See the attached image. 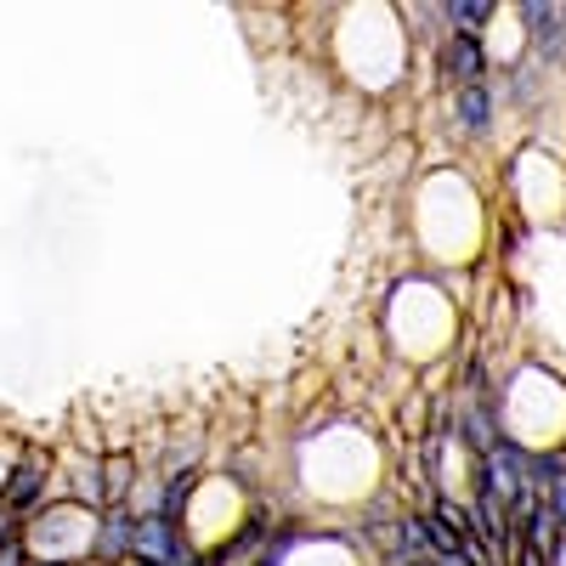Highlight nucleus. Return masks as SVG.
<instances>
[{
	"mask_svg": "<svg viewBox=\"0 0 566 566\" xmlns=\"http://www.w3.org/2000/svg\"><path fill=\"white\" fill-rule=\"evenodd\" d=\"M130 566H142V560H130Z\"/></svg>",
	"mask_w": 566,
	"mask_h": 566,
	"instance_id": "nucleus-12",
	"label": "nucleus"
},
{
	"mask_svg": "<svg viewBox=\"0 0 566 566\" xmlns=\"http://www.w3.org/2000/svg\"><path fill=\"white\" fill-rule=\"evenodd\" d=\"M442 18L453 23V34H482V23L493 18V0H448Z\"/></svg>",
	"mask_w": 566,
	"mask_h": 566,
	"instance_id": "nucleus-6",
	"label": "nucleus"
},
{
	"mask_svg": "<svg viewBox=\"0 0 566 566\" xmlns=\"http://www.w3.org/2000/svg\"><path fill=\"white\" fill-rule=\"evenodd\" d=\"M130 470H136V464H130L125 453H119V459H103V470H97V476H103V510L130 499Z\"/></svg>",
	"mask_w": 566,
	"mask_h": 566,
	"instance_id": "nucleus-8",
	"label": "nucleus"
},
{
	"mask_svg": "<svg viewBox=\"0 0 566 566\" xmlns=\"http://www.w3.org/2000/svg\"><path fill=\"white\" fill-rule=\"evenodd\" d=\"M0 566H29V538H12V544H0Z\"/></svg>",
	"mask_w": 566,
	"mask_h": 566,
	"instance_id": "nucleus-9",
	"label": "nucleus"
},
{
	"mask_svg": "<svg viewBox=\"0 0 566 566\" xmlns=\"http://www.w3.org/2000/svg\"><path fill=\"white\" fill-rule=\"evenodd\" d=\"M85 566H97V560H85Z\"/></svg>",
	"mask_w": 566,
	"mask_h": 566,
	"instance_id": "nucleus-11",
	"label": "nucleus"
},
{
	"mask_svg": "<svg viewBox=\"0 0 566 566\" xmlns=\"http://www.w3.org/2000/svg\"><path fill=\"white\" fill-rule=\"evenodd\" d=\"M482 74H488L482 34H448V45H442V80L453 91H464V85H482Z\"/></svg>",
	"mask_w": 566,
	"mask_h": 566,
	"instance_id": "nucleus-4",
	"label": "nucleus"
},
{
	"mask_svg": "<svg viewBox=\"0 0 566 566\" xmlns=\"http://www.w3.org/2000/svg\"><path fill=\"white\" fill-rule=\"evenodd\" d=\"M29 566H69V560H45V555H29Z\"/></svg>",
	"mask_w": 566,
	"mask_h": 566,
	"instance_id": "nucleus-10",
	"label": "nucleus"
},
{
	"mask_svg": "<svg viewBox=\"0 0 566 566\" xmlns=\"http://www.w3.org/2000/svg\"><path fill=\"white\" fill-rule=\"evenodd\" d=\"M130 549H136V510L108 504L97 522H91V560L97 566H130Z\"/></svg>",
	"mask_w": 566,
	"mask_h": 566,
	"instance_id": "nucleus-2",
	"label": "nucleus"
},
{
	"mask_svg": "<svg viewBox=\"0 0 566 566\" xmlns=\"http://www.w3.org/2000/svg\"><path fill=\"white\" fill-rule=\"evenodd\" d=\"M453 119H459V130L482 136V130H488V119H493V97H488V85H464V91H453Z\"/></svg>",
	"mask_w": 566,
	"mask_h": 566,
	"instance_id": "nucleus-5",
	"label": "nucleus"
},
{
	"mask_svg": "<svg viewBox=\"0 0 566 566\" xmlns=\"http://www.w3.org/2000/svg\"><path fill=\"white\" fill-rule=\"evenodd\" d=\"M181 544H187V533L170 527L159 510L154 515H136V549H130V560H142V566H176Z\"/></svg>",
	"mask_w": 566,
	"mask_h": 566,
	"instance_id": "nucleus-3",
	"label": "nucleus"
},
{
	"mask_svg": "<svg viewBox=\"0 0 566 566\" xmlns=\"http://www.w3.org/2000/svg\"><path fill=\"white\" fill-rule=\"evenodd\" d=\"M45 482H52V453H40V448H23L7 470V493H0V504L18 510L23 522L34 515V504L45 499Z\"/></svg>",
	"mask_w": 566,
	"mask_h": 566,
	"instance_id": "nucleus-1",
	"label": "nucleus"
},
{
	"mask_svg": "<svg viewBox=\"0 0 566 566\" xmlns=\"http://www.w3.org/2000/svg\"><path fill=\"white\" fill-rule=\"evenodd\" d=\"M193 488H199V476H187V470H181V476H170V482H165L159 515H165L170 527H181V522H187V499H193Z\"/></svg>",
	"mask_w": 566,
	"mask_h": 566,
	"instance_id": "nucleus-7",
	"label": "nucleus"
}]
</instances>
